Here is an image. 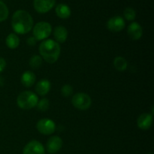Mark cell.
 <instances>
[{
    "instance_id": "4316f807",
    "label": "cell",
    "mask_w": 154,
    "mask_h": 154,
    "mask_svg": "<svg viewBox=\"0 0 154 154\" xmlns=\"http://www.w3.org/2000/svg\"><path fill=\"white\" fill-rule=\"evenodd\" d=\"M149 154H153V153H149Z\"/></svg>"
},
{
    "instance_id": "30bf717a",
    "label": "cell",
    "mask_w": 154,
    "mask_h": 154,
    "mask_svg": "<svg viewBox=\"0 0 154 154\" xmlns=\"http://www.w3.org/2000/svg\"><path fill=\"white\" fill-rule=\"evenodd\" d=\"M63 147V140L59 136H53L47 143V150L50 153H56Z\"/></svg>"
},
{
    "instance_id": "484cf974",
    "label": "cell",
    "mask_w": 154,
    "mask_h": 154,
    "mask_svg": "<svg viewBox=\"0 0 154 154\" xmlns=\"http://www.w3.org/2000/svg\"><path fill=\"white\" fill-rule=\"evenodd\" d=\"M4 85V79L2 78V77H0V86Z\"/></svg>"
},
{
    "instance_id": "5b68a950",
    "label": "cell",
    "mask_w": 154,
    "mask_h": 154,
    "mask_svg": "<svg viewBox=\"0 0 154 154\" xmlns=\"http://www.w3.org/2000/svg\"><path fill=\"white\" fill-rule=\"evenodd\" d=\"M72 105L79 110H87L91 106L92 100L90 96L84 93H78L73 96Z\"/></svg>"
},
{
    "instance_id": "cb8c5ba5",
    "label": "cell",
    "mask_w": 154,
    "mask_h": 154,
    "mask_svg": "<svg viewBox=\"0 0 154 154\" xmlns=\"http://www.w3.org/2000/svg\"><path fill=\"white\" fill-rule=\"evenodd\" d=\"M5 66H6V62L5 60V59L0 57V73H2V72L5 70Z\"/></svg>"
},
{
    "instance_id": "d6986e66",
    "label": "cell",
    "mask_w": 154,
    "mask_h": 154,
    "mask_svg": "<svg viewBox=\"0 0 154 154\" xmlns=\"http://www.w3.org/2000/svg\"><path fill=\"white\" fill-rule=\"evenodd\" d=\"M42 64V58L40 56L35 55L32 57V58L29 60V66H31L32 69H38Z\"/></svg>"
},
{
    "instance_id": "8fae6325",
    "label": "cell",
    "mask_w": 154,
    "mask_h": 154,
    "mask_svg": "<svg viewBox=\"0 0 154 154\" xmlns=\"http://www.w3.org/2000/svg\"><path fill=\"white\" fill-rule=\"evenodd\" d=\"M152 123H153V116L152 114H147V113H144L140 115L137 121L138 126L143 130H147L150 129V126H152Z\"/></svg>"
},
{
    "instance_id": "7402d4cb",
    "label": "cell",
    "mask_w": 154,
    "mask_h": 154,
    "mask_svg": "<svg viewBox=\"0 0 154 154\" xmlns=\"http://www.w3.org/2000/svg\"><path fill=\"white\" fill-rule=\"evenodd\" d=\"M37 108L38 111H45L49 108L50 106V102L48 99H42L40 101L38 102L37 104Z\"/></svg>"
},
{
    "instance_id": "e0dca14e",
    "label": "cell",
    "mask_w": 154,
    "mask_h": 154,
    "mask_svg": "<svg viewBox=\"0 0 154 154\" xmlns=\"http://www.w3.org/2000/svg\"><path fill=\"white\" fill-rule=\"evenodd\" d=\"M6 45L11 49H15L20 45V38L16 34H9L6 38Z\"/></svg>"
},
{
    "instance_id": "d4e9b609",
    "label": "cell",
    "mask_w": 154,
    "mask_h": 154,
    "mask_svg": "<svg viewBox=\"0 0 154 154\" xmlns=\"http://www.w3.org/2000/svg\"><path fill=\"white\" fill-rule=\"evenodd\" d=\"M26 42H27V45H29V46H34V45L36 44L37 40H36L34 37H29L28 39H27Z\"/></svg>"
},
{
    "instance_id": "4fadbf2b",
    "label": "cell",
    "mask_w": 154,
    "mask_h": 154,
    "mask_svg": "<svg viewBox=\"0 0 154 154\" xmlns=\"http://www.w3.org/2000/svg\"><path fill=\"white\" fill-rule=\"evenodd\" d=\"M51 84L48 80L43 79L42 81H38V84H36L35 90L39 96H44L49 93L51 90Z\"/></svg>"
},
{
    "instance_id": "7c38bea8",
    "label": "cell",
    "mask_w": 154,
    "mask_h": 154,
    "mask_svg": "<svg viewBox=\"0 0 154 154\" xmlns=\"http://www.w3.org/2000/svg\"><path fill=\"white\" fill-rule=\"evenodd\" d=\"M128 35L132 40H138L142 36V28L139 23L134 22L131 23L128 27Z\"/></svg>"
},
{
    "instance_id": "44dd1931",
    "label": "cell",
    "mask_w": 154,
    "mask_h": 154,
    "mask_svg": "<svg viewBox=\"0 0 154 154\" xmlns=\"http://www.w3.org/2000/svg\"><path fill=\"white\" fill-rule=\"evenodd\" d=\"M123 14H124L125 18H126L127 20H135V17H136V12L132 8H126L124 10L123 12Z\"/></svg>"
},
{
    "instance_id": "9a60e30c",
    "label": "cell",
    "mask_w": 154,
    "mask_h": 154,
    "mask_svg": "<svg viewBox=\"0 0 154 154\" xmlns=\"http://www.w3.org/2000/svg\"><path fill=\"white\" fill-rule=\"evenodd\" d=\"M54 35L57 42H60V43H63L67 39L68 31L66 27L63 26H59L56 27L54 29Z\"/></svg>"
},
{
    "instance_id": "ac0fdd59",
    "label": "cell",
    "mask_w": 154,
    "mask_h": 154,
    "mask_svg": "<svg viewBox=\"0 0 154 154\" xmlns=\"http://www.w3.org/2000/svg\"><path fill=\"white\" fill-rule=\"evenodd\" d=\"M114 66L119 72H124L127 69L128 63L126 59L123 57H117L114 60Z\"/></svg>"
},
{
    "instance_id": "277c9868",
    "label": "cell",
    "mask_w": 154,
    "mask_h": 154,
    "mask_svg": "<svg viewBox=\"0 0 154 154\" xmlns=\"http://www.w3.org/2000/svg\"><path fill=\"white\" fill-rule=\"evenodd\" d=\"M52 32L51 25L48 22H39L35 25L33 35L37 41L45 40L49 37Z\"/></svg>"
},
{
    "instance_id": "9c48e42d",
    "label": "cell",
    "mask_w": 154,
    "mask_h": 154,
    "mask_svg": "<svg viewBox=\"0 0 154 154\" xmlns=\"http://www.w3.org/2000/svg\"><path fill=\"white\" fill-rule=\"evenodd\" d=\"M107 27L111 32H120L124 29L125 21L123 18L120 16L113 17L108 21Z\"/></svg>"
},
{
    "instance_id": "ba28073f",
    "label": "cell",
    "mask_w": 154,
    "mask_h": 154,
    "mask_svg": "<svg viewBox=\"0 0 154 154\" xmlns=\"http://www.w3.org/2000/svg\"><path fill=\"white\" fill-rule=\"evenodd\" d=\"M55 0H34V8L36 11L45 14L52 9L55 5Z\"/></svg>"
},
{
    "instance_id": "8992f818",
    "label": "cell",
    "mask_w": 154,
    "mask_h": 154,
    "mask_svg": "<svg viewBox=\"0 0 154 154\" xmlns=\"http://www.w3.org/2000/svg\"><path fill=\"white\" fill-rule=\"evenodd\" d=\"M37 129L43 135H51L56 129V125L53 120L50 119H42L37 123Z\"/></svg>"
},
{
    "instance_id": "603a6c76",
    "label": "cell",
    "mask_w": 154,
    "mask_h": 154,
    "mask_svg": "<svg viewBox=\"0 0 154 154\" xmlns=\"http://www.w3.org/2000/svg\"><path fill=\"white\" fill-rule=\"evenodd\" d=\"M61 93L65 97H69V96H72V93H73V88L69 84H66L62 87Z\"/></svg>"
},
{
    "instance_id": "6da1fadb",
    "label": "cell",
    "mask_w": 154,
    "mask_h": 154,
    "mask_svg": "<svg viewBox=\"0 0 154 154\" xmlns=\"http://www.w3.org/2000/svg\"><path fill=\"white\" fill-rule=\"evenodd\" d=\"M11 25L14 31L17 34H26L33 27V20L31 15L23 10H18L12 17Z\"/></svg>"
},
{
    "instance_id": "ffe728a7",
    "label": "cell",
    "mask_w": 154,
    "mask_h": 154,
    "mask_svg": "<svg viewBox=\"0 0 154 154\" xmlns=\"http://www.w3.org/2000/svg\"><path fill=\"white\" fill-rule=\"evenodd\" d=\"M8 8L6 5L0 1V22L5 20L8 17Z\"/></svg>"
},
{
    "instance_id": "5bb4252c",
    "label": "cell",
    "mask_w": 154,
    "mask_h": 154,
    "mask_svg": "<svg viewBox=\"0 0 154 154\" xmlns=\"http://www.w3.org/2000/svg\"><path fill=\"white\" fill-rule=\"evenodd\" d=\"M35 82V75L31 71H26L21 76V83L26 87H30Z\"/></svg>"
},
{
    "instance_id": "52a82bcc",
    "label": "cell",
    "mask_w": 154,
    "mask_h": 154,
    "mask_svg": "<svg viewBox=\"0 0 154 154\" xmlns=\"http://www.w3.org/2000/svg\"><path fill=\"white\" fill-rule=\"evenodd\" d=\"M23 154H45V150L42 143L38 141H31L25 146Z\"/></svg>"
},
{
    "instance_id": "2e32d148",
    "label": "cell",
    "mask_w": 154,
    "mask_h": 154,
    "mask_svg": "<svg viewBox=\"0 0 154 154\" xmlns=\"http://www.w3.org/2000/svg\"><path fill=\"white\" fill-rule=\"evenodd\" d=\"M56 13L59 17L62 19H67L71 15V9L65 4H59L56 8Z\"/></svg>"
},
{
    "instance_id": "7a4b0ae2",
    "label": "cell",
    "mask_w": 154,
    "mask_h": 154,
    "mask_svg": "<svg viewBox=\"0 0 154 154\" xmlns=\"http://www.w3.org/2000/svg\"><path fill=\"white\" fill-rule=\"evenodd\" d=\"M39 52L45 61L48 63H54L60 57V46L58 42L52 39H48L40 44Z\"/></svg>"
},
{
    "instance_id": "3957f363",
    "label": "cell",
    "mask_w": 154,
    "mask_h": 154,
    "mask_svg": "<svg viewBox=\"0 0 154 154\" xmlns=\"http://www.w3.org/2000/svg\"><path fill=\"white\" fill-rule=\"evenodd\" d=\"M18 106L24 110L32 109L37 105L38 102V96L32 91H24L20 93L17 99Z\"/></svg>"
}]
</instances>
